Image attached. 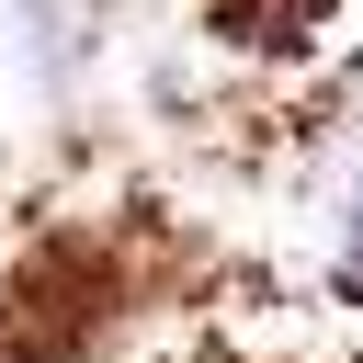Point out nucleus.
Segmentation results:
<instances>
[{
  "label": "nucleus",
  "instance_id": "obj_1",
  "mask_svg": "<svg viewBox=\"0 0 363 363\" xmlns=\"http://www.w3.org/2000/svg\"><path fill=\"white\" fill-rule=\"evenodd\" d=\"M340 250H363V170H352V193H340Z\"/></svg>",
  "mask_w": 363,
  "mask_h": 363
}]
</instances>
